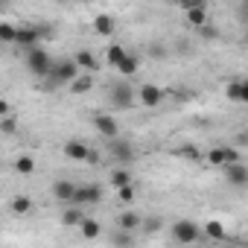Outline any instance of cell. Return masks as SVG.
Here are the masks:
<instances>
[{
	"label": "cell",
	"mask_w": 248,
	"mask_h": 248,
	"mask_svg": "<svg viewBox=\"0 0 248 248\" xmlns=\"http://www.w3.org/2000/svg\"><path fill=\"white\" fill-rule=\"evenodd\" d=\"M79 76V67L73 64V59H59V62H53V67H50V76L44 79V88H62V85H70L73 79Z\"/></svg>",
	"instance_id": "6da1fadb"
},
{
	"label": "cell",
	"mask_w": 248,
	"mask_h": 248,
	"mask_svg": "<svg viewBox=\"0 0 248 248\" xmlns=\"http://www.w3.org/2000/svg\"><path fill=\"white\" fill-rule=\"evenodd\" d=\"M41 38H53V30L50 27H32V24H21L18 32H15V47L21 50H32V47H41Z\"/></svg>",
	"instance_id": "7a4b0ae2"
},
{
	"label": "cell",
	"mask_w": 248,
	"mask_h": 248,
	"mask_svg": "<svg viewBox=\"0 0 248 248\" xmlns=\"http://www.w3.org/2000/svg\"><path fill=\"white\" fill-rule=\"evenodd\" d=\"M27 67H30V73H35L38 79H47V76H50V67H53V59H50V53H47L44 47H32V50L27 53Z\"/></svg>",
	"instance_id": "3957f363"
},
{
	"label": "cell",
	"mask_w": 248,
	"mask_h": 248,
	"mask_svg": "<svg viewBox=\"0 0 248 248\" xmlns=\"http://www.w3.org/2000/svg\"><path fill=\"white\" fill-rule=\"evenodd\" d=\"M172 239L178 245H193L202 239V228L193 219H178V222H172Z\"/></svg>",
	"instance_id": "277c9868"
},
{
	"label": "cell",
	"mask_w": 248,
	"mask_h": 248,
	"mask_svg": "<svg viewBox=\"0 0 248 248\" xmlns=\"http://www.w3.org/2000/svg\"><path fill=\"white\" fill-rule=\"evenodd\" d=\"M102 202V184H76V193H73V202L76 207H88V204H99Z\"/></svg>",
	"instance_id": "5b68a950"
},
{
	"label": "cell",
	"mask_w": 248,
	"mask_h": 248,
	"mask_svg": "<svg viewBox=\"0 0 248 248\" xmlns=\"http://www.w3.org/2000/svg\"><path fill=\"white\" fill-rule=\"evenodd\" d=\"M135 88L129 85V82H120V85H114V91H111V105L114 108H132L135 105Z\"/></svg>",
	"instance_id": "8992f818"
},
{
	"label": "cell",
	"mask_w": 248,
	"mask_h": 248,
	"mask_svg": "<svg viewBox=\"0 0 248 248\" xmlns=\"http://www.w3.org/2000/svg\"><path fill=\"white\" fill-rule=\"evenodd\" d=\"M105 143H108V152H111L120 164H132V161H135V146H132L129 140L114 138V140H105Z\"/></svg>",
	"instance_id": "52a82bcc"
},
{
	"label": "cell",
	"mask_w": 248,
	"mask_h": 248,
	"mask_svg": "<svg viewBox=\"0 0 248 248\" xmlns=\"http://www.w3.org/2000/svg\"><path fill=\"white\" fill-rule=\"evenodd\" d=\"M93 129L105 138V140H114L120 138V129H117V120L108 117V114H93Z\"/></svg>",
	"instance_id": "ba28073f"
},
{
	"label": "cell",
	"mask_w": 248,
	"mask_h": 248,
	"mask_svg": "<svg viewBox=\"0 0 248 248\" xmlns=\"http://www.w3.org/2000/svg\"><path fill=\"white\" fill-rule=\"evenodd\" d=\"M135 93H138V99H140V102H143L146 108H155V105H161V102H164V91H161L158 85H152V82L140 85V88H138Z\"/></svg>",
	"instance_id": "9c48e42d"
},
{
	"label": "cell",
	"mask_w": 248,
	"mask_h": 248,
	"mask_svg": "<svg viewBox=\"0 0 248 248\" xmlns=\"http://www.w3.org/2000/svg\"><path fill=\"white\" fill-rule=\"evenodd\" d=\"M64 158H70V161H88L91 158V149H88V143L85 140H79V138H70L67 143H64Z\"/></svg>",
	"instance_id": "30bf717a"
},
{
	"label": "cell",
	"mask_w": 248,
	"mask_h": 248,
	"mask_svg": "<svg viewBox=\"0 0 248 248\" xmlns=\"http://www.w3.org/2000/svg\"><path fill=\"white\" fill-rule=\"evenodd\" d=\"M225 170V178H228V184L231 187H245L248 184V167L239 161V164H228V167H222Z\"/></svg>",
	"instance_id": "8fae6325"
},
{
	"label": "cell",
	"mask_w": 248,
	"mask_h": 248,
	"mask_svg": "<svg viewBox=\"0 0 248 248\" xmlns=\"http://www.w3.org/2000/svg\"><path fill=\"white\" fill-rule=\"evenodd\" d=\"M140 222H143V216H140L138 210H123V213H120V219H117V231L138 233V231H140Z\"/></svg>",
	"instance_id": "7c38bea8"
},
{
	"label": "cell",
	"mask_w": 248,
	"mask_h": 248,
	"mask_svg": "<svg viewBox=\"0 0 248 248\" xmlns=\"http://www.w3.org/2000/svg\"><path fill=\"white\" fill-rule=\"evenodd\" d=\"M50 193H53V199H56V202L70 204V202H73V193H76V184H73V181H67V178H59V181H53Z\"/></svg>",
	"instance_id": "4fadbf2b"
},
{
	"label": "cell",
	"mask_w": 248,
	"mask_h": 248,
	"mask_svg": "<svg viewBox=\"0 0 248 248\" xmlns=\"http://www.w3.org/2000/svg\"><path fill=\"white\" fill-rule=\"evenodd\" d=\"M225 96L231 102H248V82L236 79V82H228L225 85Z\"/></svg>",
	"instance_id": "5bb4252c"
},
{
	"label": "cell",
	"mask_w": 248,
	"mask_h": 248,
	"mask_svg": "<svg viewBox=\"0 0 248 248\" xmlns=\"http://www.w3.org/2000/svg\"><path fill=\"white\" fill-rule=\"evenodd\" d=\"M73 64L79 67V73H93V70H96V59H93L91 50H79V53L73 56Z\"/></svg>",
	"instance_id": "9a60e30c"
},
{
	"label": "cell",
	"mask_w": 248,
	"mask_h": 248,
	"mask_svg": "<svg viewBox=\"0 0 248 248\" xmlns=\"http://www.w3.org/2000/svg\"><path fill=\"white\" fill-rule=\"evenodd\" d=\"M85 219V207H67V210H62V225L64 228H79V222Z\"/></svg>",
	"instance_id": "2e32d148"
},
{
	"label": "cell",
	"mask_w": 248,
	"mask_h": 248,
	"mask_svg": "<svg viewBox=\"0 0 248 248\" xmlns=\"http://www.w3.org/2000/svg\"><path fill=\"white\" fill-rule=\"evenodd\" d=\"M138 67H140V59H138L135 53H126V59L117 64V73H120V76H135Z\"/></svg>",
	"instance_id": "e0dca14e"
},
{
	"label": "cell",
	"mask_w": 248,
	"mask_h": 248,
	"mask_svg": "<svg viewBox=\"0 0 248 248\" xmlns=\"http://www.w3.org/2000/svg\"><path fill=\"white\" fill-rule=\"evenodd\" d=\"M187 24L196 27V30L204 27V24H207V6H204V3H202V6H190V9H187Z\"/></svg>",
	"instance_id": "ac0fdd59"
},
{
	"label": "cell",
	"mask_w": 248,
	"mask_h": 248,
	"mask_svg": "<svg viewBox=\"0 0 248 248\" xmlns=\"http://www.w3.org/2000/svg\"><path fill=\"white\" fill-rule=\"evenodd\" d=\"M129 184H132V172H129V170H120V167L111 170V175H108V187H117V190H120V187H129Z\"/></svg>",
	"instance_id": "d6986e66"
},
{
	"label": "cell",
	"mask_w": 248,
	"mask_h": 248,
	"mask_svg": "<svg viewBox=\"0 0 248 248\" xmlns=\"http://www.w3.org/2000/svg\"><path fill=\"white\" fill-rule=\"evenodd\" d=\"M114 27H117V24H114V18H111V15H105V12L93 18V30H96L99 35H105V38H108V35H114Z\"/></svg>",
	"instance_id": "ffe728a7"
},
{
	"label": "cell",
	"mask_w": 248,
	"mask_h": 248,
	"mask_svg": "<svg viewBox=\"0 0 248 248\" xmlns=\"http://www.w3.org/2000/svg\"><path fill=\"white\" fill-rule=\"evenodd\" d=\"M79 231H82V236H85V239H96V236L102 233V225H99L96 219H91V216H85V219L79 222Z\"/></svg>",
	"instance_id": "44dd1931"
},
{
	"label": "cell",
	"mask_w": 248,
	"mask_h": 248,
	"mask_svg": "<svg viewBox=\"0 0 248 248\" xmlns=\"http://www.w3.org/2000/svg\"><path fill=\"white\" fill-rule=\"evenodd\" d=\"M126 53H129V50L123 47V44H108V47H105V62H108L111 67H117L123 59H126Z\"/></svg>",
	"instance_id": "7402d4cb"
},
{
	"label": "cell",
	"mask_w": 248,
	"mask_h": 248,
	"mask_svg": "<svg viewBox=\"0 0 248 248\" xmlns=\"http://www.w3.org/2000/svg\"><path fill=\"white\" fill-rule=\"evenodd\" d=\"M93 88V76L91 73H79L73 82H70V93H88Z\"/></svg>",
	"instance_id": "603a6c76"
},
{
	"label": "cell",
	"mask_w": 248,
	"mask_h": 248,
	"mask_svg": "<svg viewBox=\"0 0 248 248\" xmlns=\"http://www.w3.org/2000/svg\"><path fill=\"white\" fill-rule=\"evenodd\" d=\"M9 210H12L15 216H27V213L32 210V199H27V196H15V199L9 202Z\"/></svg>",
	"instance_id": "cb8c5ba5"
},
{
	"label": "cell",
	"mask_w": 248,
	"mask_h": 248,
	"mask_svg": "<svg viewBox=\"0 0 248 248\" xmlns=\"http://www.w3.org/2000/svg\"><path fill=\"white\" fill-rule=\"evenodd\" d=\"M175 155H178V158H187V161H193V164H202V161H204V155H202V152H199L193 143H184V146H178V149H175Z\"/></svg>",
	"instance_id": "d4e9b609"
},
{
	"label": "cell",
	"mask_w": 248,
	"mask_h": 248,
	"mask_svg": "<svg viewBox=\"0 0 248 248\" xmlns=\"http://www.w3.org/2000/svg\"><path fill=\"white\" fill-rule=\"evenodd\" d=\"M111 245H114V248H135V233L114 231V233H111Z\"/></svg>",
	"instance_id": "484cf974"
},
{
	"label": "cell",
	"mask_w": 248,
	"mask_h": 248,
	"mask_svg": "<svg viewBox=\"0 0 248 248\" xmlns=\"http://www.w3.org/2000/svg\"><path fill=\"white\" fill-rule=\"evenodd\" d=\"M15 172H21V175H32V172H35V161H32V155H18V158H15Z\"/></svg>",
	"instance_id": "4316f807"
},
{
	"label": "cell",
	"mask_w": 248,
	"mask_h": 248,
	"mask_svg": "<svg viewBox=\"0 0 248 248\" xmlns=\"http://www.w3.org/2000/svg\"><path fill=\"white\" fill-rule=\"evenodd\" d=\"M18 24H0V44H15Z\"/></svg>",
	"instance_id": "83f0119b"
},
{
	"label": "cell",
	"mask_w": 248,
	"mask_h": 248,
	"mask_svg": "<svg viewBox=\"0 0 248 248\" xmlns=\"http://www.w3.org/2000/svg\"><path fill=\"white\" fill-rule=\"evenodd\" d=\"M202 233H207L210 239H225V225H222V222H207V225L202 228Z\"/></svg>",
	"instance_id": "f1b7e54d"
},
{
	"label": "cell",
	"mask_w": 248,
	"mask_h": 248,
	"mask_svg": "<svg viewBox=\"0 0 248 248\" xmlns=\"http://www.w3.org/2000/svg\"><path fill=\"white\" fill-rule=\"evenodd\" d=\"M204 161H207L210 167H225V152H222V146H213V149L204 155Z\"/></svg>",
	"instance_id": "f546056e"
},
{
	"label": "cell",
	"mask_w": 248,
	"mask_h": 248,
	"mask_svg": "<svg viewBox=\"0 0 248 248\" xmlns=\"http://www.w3.org/2000/svg\"><path fill=\"white\" fill-rule=\"evenodd\" d=\"M161 228H164V222H161L158 216H146V219L140 222V231H143V233H158Z\"/></svg>",
	"instance_id": "4dcf8cb0"
},
{
	"label": "cell",
	"mask_w": 248,
	"mask_h": 248,
	"mask_svg": "<svg viewBox=\"0 0 248 248\" xmlns=\"http://www.w3.org/2000/svg\"><path fill=\"white\" fill-rule=\"evenodd\" d=\"M0 132H3V135H15L18 132V117H3V120H0Z\"/></svg>",
	"instance_id": "1f68e13d"
},
{
	"label": "cell",
	"mask_w": 248,
	"mask_h": 248,
	"mask_svg": "<svg viewBox=\"0 0 248 248\" xmlns=\"http://www.w3.org/2000/svg\"><path fill=\"white\" fill-rule=\"evenodd\" d=\"M196 32H199V35H202V38H207V41H213V38H219V30H216V27H213V24H210V21H207V24H204V27H199V30H196Z\"/></svg>",
	"instance_id": "d6a6232c"
},
{
	"label": "cell",
	"mask_w": 248,
	"mask_h": 248,
	"mask_svg": "<svg viewBox=\"0 0 248 248\" xmlns=\"http://www.w3.org/2000/svg\"><path fill=\"white\" fill-rule=\"evenodd\" d=\"M222 152H225V167H228V164H239V152H236V146H222Z\"/></svg>",
	"instance_id": "836d02e7"
},
{
	"label": "cell",
	"mask_w": 248,
	"mask_h": 248,
	"mask_svg": "<svg viewBox=\"0 0 248 248\" xmlns=\"http://www.w3.org/2000/svg\"><path fill=\"white\" fill-rule=\"evenodd\" d=\"M117 193H120V202H126V204H132V202H135V184H129V187H120Z\"/></svg>",
	"instance_id": "e575fe53"
},
{
	"label": "cell",
	"mask_w": 248,
	"mask_h": 248,
	"mask_svg": "<svg viewBox=\"0 0 248 248\" xmlns=\"http://www.w3.org/2000/svg\"><path fill=\"white\" fill-rule=\"evenodd\" d=\"M9 114H12L9 102H6V99H0V120H3V117H9Z\"/></svg>",
	"instance_id": "d590c367"
},
{
	"label": "cell",
	"mask_w": 248,
	"mask_h": 248,
	"mask_svg": "<svg viewBox=\"0 0 248 248\" xmlns=\"http://www.w3.org/2000/svg\"><path fill=\"white\" fill-rule=\"evenodd\" d=\"M149 53H152V56H158V59H161V56H167V50H164L161 44H152V47H149Z\"/></svg>",
	"instance_id": "8d00e7d4"
},
{
	"label": "cell",
	"mask_w": 248,
	"mask_h": 248,
	"mask_svg": "<svg viewBox=\"0 0 248 248\" xmlns=\"http://www.w3.org/2000/svg\"><path fill=\"white\" fill-rule=\"evenodd\" d=\"M233 143H236V146H245V143H248V138H245V132H239V135L233 138Z\"/></svg>",
	"instance_id": "74e56055"
}]
</instances>
